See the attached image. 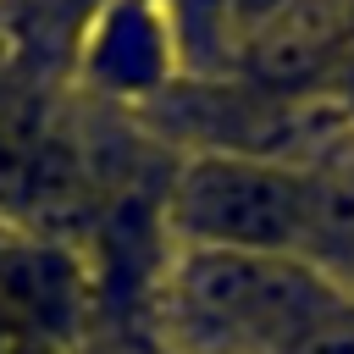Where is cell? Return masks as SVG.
Masks as SVG:
<instances>
[{"label":"cell","instance_id":"cell-1","mask_svg":"<svg viewBox=\"0 0 354 354\" xmlns=\"http://www.w3.org/2000/svg\"><path fill=\"white\" fill-rule=\"evenodd\" d=\"M354 288L304 254L171 249L160 332L171 354H288Z\"/></svg>","mask_w":354,"mask_h":354},{"label":"cell","instance_id":"cell-2","mask_svg":"<svg viewBox=\"0 0 354 354\" xmlns=\"http://www.w3.org/2000/svg\"><path fill=\"white\" fill-rule=\"evenodd\" d=\"M171 249H238V254H304L310 232V171L254 155L210 149L194 155L166 194Z\"/></svg>","mask_w":354,"mask_h":354},{"label":"cell","instance_id":"cell-3","mask_svg":"<svg viewBox=\"0 0 354 354\" xmlns=\"http://www.w3.org/2000/svg\"><path fill=\"white\" fill-rule=\"evenodd\" d=\"M0 310L44 343H66L83 315V277L50 243H0Z\"/></svg>","mask_w":354,"mask_h":354},{"label":"cell","instance_id":"cell-4","mask_svg":"<svg viewBox=\"0 0 354 354\" xmlns=\"http://www.w3.org/2000/svg\"><path fill=\"white\" fill-rule=\"evenodd\" d=\"M304 260L326 266L354 288V138L310 166V232Z\"/></svg>","mask_w":354,"mask_h":354},{"label":"cell","instance_id":"cell-5","mask_svg":"<svg viewBox=\"0 0 354 354\" xmlns=\"http://www.w3.org/2000/svg\"><path fill=\"white\" fill-rule=\"evenodd\" d=\"M288 354H354V293L337 310H326L299 343H288Z\"/></svg>","mask_w":354,"mask_h":354},{"label":"cell","instance_id":"cell-6","mask_svg":"<svg viewBox=\"0 0 354 354\" xmlns=\"http://www.w3.org/2000/svg\"><path fill=\"white\" fill-rule=\"evenodd\" d=\"M177 11V33L183 39H210L221 28V17L232 11V0H171Z\"/></svg>","mask_w":354,"mask_h":354},{"label":"cell","instance_id":"cell-7","mask_svg":"<svg viewBox=\"0 0 354 354\" xmlns=\"http://www.w3.org/2000/svg\"><path fill=\"white\" fill-rule=\"evenodd\" d=\"M348 116H354V83H348Z\"/></svg>","mask_w":354,"mask_h":354}]
</instances>
